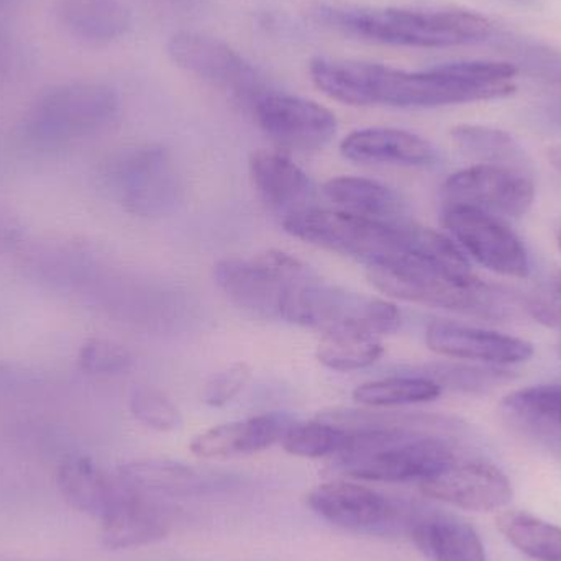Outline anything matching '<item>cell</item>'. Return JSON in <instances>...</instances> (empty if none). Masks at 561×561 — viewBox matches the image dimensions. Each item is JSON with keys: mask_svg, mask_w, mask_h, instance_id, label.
Returning <instances> with one entry per match:
<instances>
[{"mask_svg": "<svg viewBox=\"0 0 561 561\" xmlns=\"http://www.w3.org/2000/svg\"><path fill=\"white\" fill-rule=\"evenodd\" d=\"M167 53L187 75L250 107L270 91L265 76L245 56L216 36L184 30L168 39Z\"/></svg>", "mask_w": 561, "mask_h": 561, "instance_id": "9c48e42d", "label": "cell"}, {"mask_svg": "<svg viewBox=\"0 0 561 561\" xmlns=\"http://www.w3.org/2000/svg\"><path fill=\"white\" fill-rule=\"evenodd\" d=\"M58 488L69 506L101 520L128 493L118 477H111L85 457H69L62 461Z\"/></svg>", "mask_w": 561, "mask_h": 561, "instance_id": "44dd1931", "label": "cell"}, {"mask_svg": "<svg viewBox=\"0 0 561 561\" xmlns=\"http://www.w3.org/2000/svg\"><path fill=\"white\" fill-rule=\"evenodd\" d=\"M56 16L72 36L92 45L124 38L134 23L121 0H59Z\"/></svg>", "mask_w": 561, "mask_h": 561, "instance_id": "d4e9b609", "label": "cell"}, {"mask_svg": "<svg viewBox=\"0 0 561 561\" xmlns=\"http://www.w3.org/2000/svg\"><path fill=\"white\" fill-rule=\"evenodd\" d=\"M442 388L421 375L388 376L356 386L353 399L365 408H401L440 398Z\"/></svg>", "mask_w": 561, "mask_h": 561, "instance_id": "f1b7e54d", "label": "cell"}, {"mask_svg": "<svg viewBox=\"0 0 561 561\" xmlns=\"http://www.w3.org/2000/svg\"><path fill=\"white\" fill-rule=\"evenodd\" d=\"M107 180L122 206L135 216H161L180 199L176 170L160 145L122 150L108 161Z\"/></svg>", "mask_w": 561, "mask_h": 561, "instance_id": "30bf717a", "label": "cell"}, {"mask_svg": "<svg viewBox=\"0 0 561 561\" xmlns=\"http://www.w3.org/2000/svg\"><path fill=\"white\" fill-rule=\"evenodd\" d=\"M503 48L507 49L514 56L513 65L520 66L534 75L561 76V55H557L552 49L542 48V46L526 43L524 39H514L511 36H504Z\"/></svg>", "mask_w": 561, "mask_h": 561, "instance_id": "d590c367", "label": "cell"}, {"mask_svg": "<svg viewBox=\"0 0 561 561\" xmlns=\"http://www.w3.org/2000/svg\"><path fill=\"white\" fill-rule=\"evenodd\" d=\"M319 419L352 431L391 432V434L450 435L463 428L458 419L425 412L392 411V409H332Z\"/></svg>", "mask_w": 561, "mask_h": 561, "instance_id": "cb8c5ba5", "label": "cell"}, {"mask_svg": "<svg viewBox=\"0 0 561 561\" xmlns=\"http://www.w3.org/2000/svg\"><path fill=\"white\" fill-rule=\"evenodd\" d=\"M249 167L260 199L283 219L313 206L316 186L289 154L280 150H256L250 157Z\"/></svg>", "mask_w": 561, "mask_h": 561, "instance_id": "e0dca14e", "label": "cell"}, {"mask_svg": "<svg viewBox=\"0 0 561 561\" xmlns=\"http://www.w3.org/2000/svg\"><path fill=\"white\" fill-rule=\"evenodd\" d=\"M547 158H549L550 164L556 168L557 173L561 176V147H550L547 150Z\"/></svg>", "mask_w": 561, "mask_h": 561, "instance_id": "ab89813d", "label": "cell"}, {"mask_svg": "<svg viewBox=\"0 0 561 561\" xmlns=\"http://www.w3.org/2000/svg\"><path fill=\"white\" fill-rule=\"evenodd\" d=\"M312 19L348 38L408 48H450L486 42L494 26L486 16L458 7H359L316 3Z\"/></svg>", "mask_w": 561, "mask_h": 561, "instance_id": "7a4b0ae2", "label": "cell"}, {"mask_svg": "<svg viewBox=\"0 0 561 561\" xmlns=\"http://www.w3.org/2000/svg\"><path fill=\"white\" fill-rule=\"evenodd\" d=\"M353 440L355 435L348 428L319 419L290 425L280 442L284 450L294 457L339 458L352 450Z\"/></svg>", "mask_w": 561, "mask_h": 561, "instance_id": "f546056e", "label": "cell"}, {"mask_svg": "<svg viewBox=\"0 0 561 561\" xmlns=\"http://www.w3.org/2000/svg\"><path fill=\"white\" fill-rule=\"evenodd\" d=\"M442 206H461L491 216H526L536 201L533 174L514 168L478 163L448 176L440 187Z\"/></svg>", "mask_w": 561, "mask_h": 561, "instance_id": "7c38bea8", "label": "cell"}, {"mask_svg": "<svg viewBox=\"0 0 561 561\" xmlns=\"http://www.w3.org/2000/svg\"><path fill=\"white\" fill-rule=\"evenodd\" d=\"M128 404H130L131 415L151 431H176L183 424L180 409L174 404L173 399L154 386H137L131 391Z\"/></svg>", "mask_w": 561, "mask_h": 561, "instance_id": "d6a6232c", "label": "cell"}, {"mask_svg": "<svg viewBox=\"0 0 561 561\" xmlns=\"http://www.w3.org/2000/svg\"><path fill=\"white\" fill-rule=\"evenodd\" d=\"M309 75L327 98L353 107L434 108L510 98L513 82H484L458 75L448 65L404 71L379 62L317 56Z\"/></svg>", "mask_w": 561, "mask_h": 561, "instance_id": "6da1fadb", "label": "cell"}, {"mask_svg": "<svg viewBox=\"0 0 561 561\" xmlns=\"http://www.w3.org/2000/svg\"><path fill=\"white\" fill-rule=\"evenodd\" d=\"M458 458V447L450 435L411 434L386 438L365 450L336 458V468L355 480L422 483Z\"/></svg>", "mask_w": 561, "mask_h": 561, "instance_id": "52a82bcc", "label": "cell"}, {"mask_svg": "<svg viewBox=\"0 0 561 561\" xmlns=\"http://www.w3.org/2000/svg\"><path fill=\"white\" fill-rule=\"evenodd\" d=\"M168 533V514L148 496L128 490L127 496L102 519L101 540L107 549H135L158 542Z\"/></svg>", "mask_w": 561, "mask_h": 561, "instance_id": "7402d4cb", "label": "cell"}, {"mask_svg": "<svg viewBox=\"0 0 561 561\" xmlns=\"http://www.w3.org/2000/svg\"><path fill=\"white\" fill-rule=\"evenodd\" d=\"M263 134L283 150L319 151L335 137L339 122L319 102L283 92L268 91L252 105Z\"/></svg>", "mask_w": 561, "mask_h": 561, "instance_id": "4fadbf2b", "label": "cell"}, {"mask_svg": "<svg viewBox=\"0 0 561 561\" xmlns=\"http://www.w3.org/2000/svg\"><path fill=\"white\" fill-rule=\"evenodd\" d=\"M546 114L553 125L561 128V99L560 101L552 102V104L546 108Z\"/></svg>", "mask_w": 561, "mask_h": 561, "instance_id": "f35d334b", "label": "cell"}, {"mask_svg": "<svg viewBox=\"0 0 561 561\" xmlns=\"http://www.w3.org/2000/svg\"><path fill=\"white\" fill-rule=\"evenodd\" d=\"M503 409L524 424L561 432V385H536L504 398Z\"/></svg>", "mask_w": 561, "mask_h": 561, "instance_id": "1f68e13d", "label": "cell"}, {"mask_svg": "<svg viewBox=\"0 0 561 561\" xmlns=\"http://www.w3.org/2000/svg\"><path fill=\"white\" fill-rule=\"evenodd\" d=\"M117 477L125 488L144 496H203L227 484L226 478L219 474L207 473L199 468L161 458L122 465Z\"/></svg>", "mask_w": 561, "mask_h": 561, "instance_id": "d6986e66", "label": "cell"}, {"mask_svg": "<svg viewBox=\"0 0 561 561\" xmlns=\"http://www.w3.org/2000/svg\"><path fill=\"white\" fill-rule=\"evenodd\" d=\"M310 510L332 526L356 534L389 536L411 529L424 507L346 481L319 484L307 494Z\"/></svg>", "mask_w": 561, "mask_h": 561, "instance_id": "ba28073f", "label": "cell"}, {"mask_svg": "<svg viewBox=\"0 0 561 561\" xmlns=\"http://www.w3.org/2000/svg\"><path fill=\"white\" fill-rule=\"evenodd\" d=\"M121 114L115 89L99 82L56 85L39 95L22 124V135L39 147H58L95 134Z\"/></svg>", "mask_w": 561, "mask_h": 561, "instance_id": "5b68a950", "label": "cell"}, {"mask_svg": "<svg viewBox=\"0 0 561 561\" xmlns=\"http://www.w3.org/2000/svg\"><path fill=\"white\" fill-rule=\"evenodd\" d=\"M323 194L335 206L353 216L385 224H404L409 217L408 201L386 184L362 176L332 178L323 184Z\"/></svg>", "mask_w": 561, "mask_h": 561, "instance_id": "603a6c76", "label": "cell"}, {"mask_svg": "<svg viewBox=\"0 0 561 561\" xmlns=\"http://www.w3.org/2000/svg\"><path fill=\"white\" fill-rule=\"evenodd\" d=\"M0 561H38V560H28V559H0Z\"/></svg>", "mask_w": 561, "mask_h": 561, "instance_id": "b9f144b4", "label": "cell"}, {"mask_svg": "<svg viewBox=\"0 0 561 561\" xmlns=\"http://www.w3.org/2000/svg\"><path fill=\"white\" fill-rule=\"evenodd\" d=\"M557 245H559V250L561 253V226L559 227V230H557Z\"/></svg>", "mask_w": 561, "mask_h": 561, "instance_id": "60d3db41", "label": "cell"}, {"mask_svg": "<svg viewBox=\"0 0 561 561\" xmlns=\"http://www.w3.org/2000/svg\"><path fill=\"white\" fill-rule=\"evenodd\" d=\"M283 320L322 333L358 330L382 336L399 330L402 317L398 306L389 300L353 293L312 273L287 297Z\"/></svg>", "mask_w": 561, "mask_h": 561, "instance_id": "277c9868", "label": "cell"}, {"mask_svg": "<svg viewBox=\"0 0 561 561\" xmlns=\"http://www.w3.org/2000/svg\"><path fill=\"white\" fill-rule=\"evenodd\" d=\"M421 376L432 379L444 389L467 392V394H488L501 386L513 382L516 375L506 366L467 365V363H435L425 366Z\"/></svg>", "mask_w": 561, "mask_h": 561, "instance_id": "4dcf8cb0", "label": "cell"}, {"mask_svg": "<svg viewBox=\"0 0 561 561\" xmlns=\"http://www.w3.org/2000/svg\"><path fill=\"white\" fill-rule=\"evenodd\" d=\"M559 355H560V359H561V339H560V342H559Z\"/></svg>", "mask_w": 561, "mask_h": 561, "instance_id": "ee69618b", "label": "cell"}, {"mask_svg": "<svg viewBox=\"0 0 561 561\" xmlns=\"http://www.w3.org/2000/svg\"><path fill=\"white\" fill-rule=\"evenodd\" d=\"M79 366L91 375H121L134 365V356L121 343L91 339L79 350Z\"/></svg>", "mask_w": 561, "mask_h": 561, "instance_id": "836d02e7", "label": "cell"}, {"mask_svg": "<svg viewBox=\"0 0 561 561\" xmlns=\"http://www.w3.org/2000/svg\"><path fill=\"white\" fill-rule=\"evenodd\" d=\"M293 424V419L280 412L256 415L247 421L227 422L196 435L191 442V451L199 458L259 454L283 440Z\"/></svg>", "mask_w": 561, "mask_h": 561, "instance_id": "ac0fdd59", "label": "cell"}, {"mask_svg": "<svg viewBox=\"0 0 561 561\" xmlns=\"http://www.w3.org/2000/svg\"><path fill=\"white\" fill-rule=\"evenodd\" d=\"M409 534L431 561H488L480 534L454 514L422 510Z\"/></svg>", "mask_w": 561, "mask_h": 561, "instance_id": "ffe728a7", "label": "cell"}, {"mask_svg": "<svg viewBox=\"0 0 561 561\" xmlns=\"http://www.w3.org/2000/svg\"><path fill=\"white\" fill-rule=\"evenodd\" d=\"M340 151L343 158L358 164L425 168L438 160L437 148L427 138L391 127L352 131L343 138Z\"/></svg>", "mask_w": 561, "mask_h": 561, "instance_id": "2e32d148", "label": "cell"}, {"mask_svg": "<svg viewBox=\"0 0 561 561\" xmlns=\"http://www.w3.org/2000/svg\"><path fill=\"white\" fill-rule=\"evenodd\" d=\"M312 273L299 259L280 250H266L250 259L229 256L214 266L219 289L240 309L263 319H283L290 290Z\"/></svg>", "mask_w": 561, "mask_h": 561, "instance_id": "8992f818", "label": "cell"}, {"mask_svg": "<svg viewBox=\"0 0 561 561\" xmlns=\"http://www.w3.org/2000/svg\"><path fill=\"white\" fill-rule=\"evenodd\" d=\"M15 2V0H0V3Z\"/></svg>", "mask_w": 561, "mask_h": 561, "instance_id": "7bdbcfd3", "label": "cell"}, {"mask_svg": "<svg viewBox=\"0 0 561 561\" xmlns=\"http://www.w3.org/2000/svg\"><path fill=\"white\" fill-rule=\"evenodd\" d=\"M442 224L465 255L490 272L517 279L530 275L526 245L501 217L470 207L444 206Z\"/></svg>", "mask_w": 561, "mask_h": 561, "instance_id": "8fae6325", "label": "cell"}, {"mask_svg": "<svg viewBox=\"0 0 561 561\" xmlns=\"http://www.w3.org/2000/svg\"><path fill=\"white\" fill-rule=\"evenodd\" d=\"M451 138L465 154L478 163L514 168L534 176L529 153L510 131L486 125H458L451 130Z\"/></svg>", "mask_w": 561, "mask_h": 561, "instance_id": "484cf974", "label": "cell"}, {"mask_svg": "<svg viewBox=\"0 0 561 561\" xmlns=\"http://www.w3.org/2000/svg\"><path fill=\"white\" fill-rule=\"evenodd\" d=\"M419 484L425 496L477 513L503 510L513 500L510 478L484 460L458 458Z\"/></svg>", "mask_w": 561, "mask_h": 561, "instance_id": "5bb4252c", "label": "cell"}, {"mask_svg": "<svg viewBox=\"0 0 561 561\" xmlns=\"http://www.w3.org/2000/svg\"><path fill=\"white\" fill-rule=\"evenodd\" d=\"M170 3L173 9L183 10V12H194L204 5V0H164Z\"/></svg>", "mask_w": 561, "mask_h": 561, "instance_id": "74e56055", "label": "cell"}, {"mask_svg": "<svg viewBox=\"0 0 561 561\" xmlns=\"http://www.w3.org/2000/svg\"><path fill=\"white\" fill-rule=\"evenodd\" d=\"M404 224H385L340 209L307 207L284 217L283 229L294 239L363 263L366 268L392 265L409 253Z\"/></svg>", "mask_w": 561, "mask_h": 561, "instance_id": "3957f363", "label": "cell"}, {"mask_svg": "<svg viewBox=\"0 0 561 561\" xmlns=\"http://www.w3.org/2000/svg\"><path fill=\"white\" fill-rule=\"evenodd\" d=\"M385 355L381 336L358 330H330L317 343L320 365L332 371L350 373L369 368Z\"/></svg>", "mask_w": 561, "mask_h": 561, "instance_id": "4316f807", "label": "cell"}, {"mask_svg": "<svg viewBox=\"0 0 561 561\" xmlns=\"http://www.w3.org/2000/svg\"><path fill=\"white\" fill-rule=\"evenodd\" d=\"M252 378V368L247 363H232L210 376L209 381L204 386L203 401L210 408H224L232 402L240 392L245 391Z\"/></svg>", "mask_w": 561, "mask_h": 561, "instance_id": "e575fe53", "label": "cell"}, {"mask_svg": "<svg viewBox=\"0 0 561 561\" xmlns=\"http://www.w3.org/2000/svg\"><path fill=\"white\" fill-rule=\"evenodd\" d=\"M504 539L537 561H561V527L523 511H504L496 517Z\"/></svg>", "mask_w": 561, "mask_h": 561, "instance_id": "83f0119b", "label": "cell"}, {"mask_svg": "<svg viewBox=\"0 0 561 561\" xmlns=\"http://www.w3.org/2000/svg\"><path fill=\"white\" fill-rule=\"evenodd\" d=\"M523 306L537 322L561 332V275L527 296Z\"/></svg>", "mask_w": 561, "mask_h": 561, "instance_id": "8d00e7d4", "label": "cell"}, {"mask_svg": "<svg viewBox=\"0 0 561 561\" xmlns=\"http://www.w3.org/2000/svg\"><path fill=\"white\" fill-rule=\"evenodd\" d=\"M425 343L437 355L480 365H519L536 353L533 343L519 336L448 320L432 322L425 330Z\"/></svg>", "mask_w": 561, "mask_h": 561, "instance_id": "9a60e30c", "label": "cell"}]
</instances>
